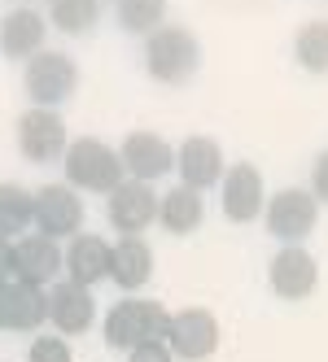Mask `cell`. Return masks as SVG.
I'll return each mask as SVG.
<instances>
[{"label": "cell", "instance_id": "obj_18", "mask_svg": "<svg viewBox=\"0 0 328 362\" xmlns=\"http://www.w3.org/2000/svg\"><path fill=\"white\" fill-rule=\"evenodd\" d=\"M110 279L123 293H136L154 279V245L145 236H118L110 249Z\"/></svg>", "mask_w": 328, "mask_h": 362}, {"label": "cell", "instance_id": "obj_28", "mask_svg": "<svg viewBox=\"0 0 328 362\" xmlns=\"http://www.w3.org/2000/svg\"><path fill=\"white\" fill-rule=\"evenodd\" d=\"M0 284H13V267H9V240H0Z\"/></svg>", "mask_w": 328, "mask_h": 362}, {"label": "cell", "instance_id": "obj_2", "mask_svg": "<svg viewBox=\"0 0 328 362\" xmlns=\"http://www.w3.org/2000/svg\"><path fill=\"white\" fill-rule=\"evenodd\" d=\"M62 170H66V184L74 192H92V197H110L128 179L118 148L96 140V136H74L66 158H62Z\"/></svg>", "mask_w": 328, "mask_h": 362}, {"label": "cell", "instance_id": "obj_9", "mask_svg": "<svg viewBox=\"0 0 328 362\" xmlns=\"http://www.w3.org/2000/svg\"><path fill=\"white\" fill-rule=\"evenodd\" d=\"M35 231L48 240H74L84 231V197L70 184H44L35 188Z\"/></svg>", "mask_w": 328, "mask_h": 362}, {"label": "cell", "instance_id": "obj_30", "mask_svg": "<svg viewBox=\"0 0 328 362\" xmlns=\"http://www.w3.org/2000/svg\"><path fill=\"white\" fill-rule=\"evenodd\" d=\"M22 5H27V0H22Z\"/></svg>", "mask_w": 328, "mask_h": 362}, {"label": "cell", "instance_id": "obj_17", "mask_svg": "<svg viewBox=\"0 0 328 362\" xmlns=\"http://www.w3.org/2000/svg\"><path fill=\"white\" fill-rule=\"evenodd\" d=\"M110 240L96 236V231H79L66 245V279L79 284V288H96L101 279H110Z\"/></svg>", "mask_w": 328, "mask_h": 362}, {"label": "cell", "instance_id": "obj_16", "mask_svg": "<svg viewBox=\"0 0 328 362\" xmlns=\"http://www.w3.org/2000/svg\"><path fill=\"white\" fill-rule=\"evenodd\" d=\"M48 323L57 327V336H84L96 323V297L92 288H79L70 279H57L48 288Z\"/></svg>", "mask_w": 328, "mask_h": 362}, {"label": "cell", "instance_id": "obj_11", "mask_svg": "<svg viewBox=\"0 0 328 362\" xmlns=\"http://www.w3.org/2000/svg\"><path fill=\"white\" fill-rule=\"evenodd\" d=\"M166 349L171 358H184V362H201L219 349V319L201 305H188L180 315H171L166 327Z\"/></svg>", "mask_w": 328, "mask_h": 362}, {"label": "cell", "instance_id": "obj_8", "mask_svg": "<svg viewBox=\"0 0 328 362\" xmlns=\"http://www.w3.org/2000/svg\"><path fill=\"white\" fill-rule=\"evenodd\" d=\"M263 223L281 245H302L319 223V201L311 197V188H281L276 197H267Z\"/></svg>", "mask_w": 328, "mask_h": 362}, {"label": "cell", "instance_id": "obj_15", "mask_svg": "<svg viewBox=\"0 0 328 362\" xmlns=\"http://www.w3.org/2000/svg\"><path fill=\"white\" fill-rule=\"evenodd\" d=\"M118 158H123L128 179H136V184H158L162 175L175 170V148L158 132H132L118 144Z\"/></svg>", "mask_w": 328, "mask_h": 362}, {"label": "cell", "instance_id": "obj_23", "mask_svg": "<svg viewBox=\"0 0 328 362\" xmlns=\"http://www.w3.org/2000/svg\"><path fill=\"white\" fill-rule=\"evenodd\" d=\"M293 62L307 74H328V18H311L293 31Z\"/></svg>", "mask_w": 328, "mask_h": 362}, {"label": "cell", "instance_id": "obj_25", "mask_svg": "<svg viewBox=\"0 0 328 362\" xmlns=\"http://www.w3.org/2000/svg\"><path fill=\"white\" fill-rule=\"evenodd\" d=\"M27 362H70V341L66 336H35Z\"/></svg>", "mask_w": 328, "mask_h": 362}, {"label": "cell", "instance_id": "obj_26", "mask_svg": "<svg viewBox=\"0 0 328 362\" xmlns=\"http://www.w3.org/2000/svg\"><path fill=\"white\" fill-rule=\"evenodd\" d=\"M311 197L319 201V205H328V148L315 158V166H311Z\"/></svg>", "mask_w": 328, "mask_h": 362}, {"label": "cell", "instance_id": "obj_19", "mask_svg": "<svg viewBox=\"0 0 328 362\" xmlns=\"http://www.w3.org/2000/svg\"><path fill=\"white\" fill-rule=\"evenodd\" d=\"M201 218H206V201H201V192L175 184L171 192H158V227L171 231V236H193V231L201 227Z\"/></svg>", "mask_w": 328, "mask_h": 362}, {"label": "cell", "instance_id": "obj_12", "mask_svg": "<svg viewBox=\"0 0 328 362\" xmlns=\"http://www.w3.org/2000/svg\"><path fill=\"white\" fill-rule=\"evenodd\" d=\"M106 214L110 227L118 236H140L158 223V192L154 184H136V179H123V184L106 197Z\"/></svg>", "mask_w": 328, "mask_h": 362}, {"label": "cell", "instance_id": "obj_5", "mask_svg": "<svg viewBox=\"0 0 328 362\" xmlns=\"http://www.w3.org/2000/svg\"><path fill=\"white\" fill-rule=\"evenodd\" d=\"M70 148V132H66V118L62 110H27L18 118V153L27 158L31 166H53L66 158Z\"/></svg>", "mask_w": 328, "mask_h": 362}, {"label": "cell", "instance_id": "obj_27", "mask_svg": "<svg viewBox=\"0 0 328 362\" xmlns=\"http://www.w3.org/2000/svg\"><path fill=\"white\" fill-rule=\"evenodd\" d=\"M128 362H175V358H171L166 341H145V345H136L128 354Z\"/></svg>", "mask_w": 328, "mask_h": 362}, {"label": "cell", "instance_id": "obj_14", "mask_svg": "<svg viewBox=\"0 0 328 362\" xmlns=\"http://www.w3.org/2000/svg\"><path fill=\"white\" fill-rule=\"evenodd\" d=\"M44 48H48V18L35 5H13L9 13H0V57L27 66Z\"/></svg>", "mask_w": 328, "mask_h": 362}, {"label": "cell", "instance_id": "obj_22", "mask_svg": "<svg viewBox=\"0 0 328 362\" xmlns=\"http://www.w3.org/2000/svg\"><path fill=\"white\" fill-rule=\"evenodd\" d=\"M48 323V288L9 284V332H40Z\"/></svg>", "mask_w": 328, "mask_h": 362}, {"label": "cell", "instance_id": "obj_6", "mask_svg": "<svg viewBox=\"0 0 328 362\" xmlns=\"http://www.w3.org/2000/svg\"><path fill=\"white\" fill-rule=\"evenodd\" d=\"M9 267H13V284H31V288H53L66 275V249L57 240L27 231L22 240L9 245Z\"/></svg>", "mask_w": 328, "mask_h": 362}, {"label": "cell", "instance_id": "obj_20", "mask_svg": "<svg viewBox=\"0 0 328 362\" xmlns=\"http://www.w3.org/2000/svg\"><path fill=\"white\" fill-rule=\"evenodd\" d=\"M35 227V192L5 179L0 184V240H22Z\"/></svg>", "mask_w": 328, "mask_h": 362}, {"label": "cell", "instance_id": "obj_4", "mask_svg": "<svg viewBox=\"0 0 328 362\" xmlns=\"http://www.w3.org/2000/svg\"><path fill=\"white\" fill-rule=\"evenodd\" d=\"M166 327H171V315L158 305V301H114L110 315H106V345L110 349H136L145 341H166Z\"/></svg>", "mask_w": 328, "mask_h": 362}, {"label": "cell", "instance_id": "obj_29", "mask_svg": "<svg viewBox=\"0 0 328 362\" xmlns=\"http://www.w3.org/2000/svg\"><path fill=\"white\" fill-rule=\"evenodd\" d=\"M0 332H9V284H0Z\"/></svg>", "mask_w": 328, "mask_h": 362}, {"label": "cell", "instance_id": "obj_13", "mask_svg": "<svg viewBox=\"0 0 328 362\" xmlns=\"http://www.w3.org/2000/svg\"><path fill=\"white\" fill-rule=\"evenodd\" d=\"M267 284L281 301H307L319 284L315 253H307L302 245H281V253L267 262Z\"/></svg>", "mask_w": 328, "mask_h": 362}, {"label": "cell", "instance_id": "obj_7", "mask_svg": "<svg viewBox=\"0 0 328 362\" xmlns=\"http://www.w3.org/2000/svg\"><path fill=\"white\" fill-rule=\"evenodd\" d=\"M219 205H223V218L237 223V227L263 218V210H267L263 170L254 162H228V170L219 179Z\"/></svg>", "mask_w": 328, "mask_h": 362}, {"label": "cell", "instance_id": "obj_3", "mask_svg": "<svg viewBox=\"0 0 328 362\" xmlns=\"http://www.w3.org/2000/svg\"><path fill=\"white\" fill-rule=\"evenodd\" d=\"M22 92L35 110H62L79 92V62L62 48H44L22 66Z\"/></svg>", "mask_w": 328, "mask_h": 362}, {"label": "cell", "instance_id": "obj_10", "mask_svg": "<svg viewBox=\"0 0 328 362\" xmlns=\"http://www.w3.org/2000/svg\"><path fill=\"white\" fill-rule=\"evenodd\" d=\"M228 158H223V144L215 136H188L175 144V179L193 192H210L219 188Z\"/></svg>", "mask_w": 328, "mask_h": 362}, {"label": "cell", "instance_id": "obj_21", "mask_svg": "<svg viewBox=\"0 0 328 362\" xmlns=\"http://www.w3.org/2000/svg\"><path fill=\"white\" fill-rule=\"evenodd\" d=\"M44 18H48V31L79 40V35L96 31L101 0H44Z\"/></svg>", "mask_w": 328, "mask_h": 362}, {"label": "cell", "instance_id": "obj_24", "mask_svg": "<svg viewBox=\"0 0 328 362\" xmlns=\"http://www.w3.org/2000/svg\"><path fill=\"white\" fill-rule=\"evenodd\" d=\"M114 22L128 35H154L166 27V0H114Z\"/></svg>", "mask_w": 328, "mask_h": 362}, {"label": "cell", "instance_id": "obj_1", "mask_svg": "<svg viewBox=\"0 0 328 362\" xmlns=\"http://www.w3.org/2000/svg\"><path fill=\"white\" fill-rule=\"evenodd\" d=\"M201 40L184 27V22H166L154 35H145L140 44V66L154 83L162 88H184L193 74L201 70Z\"/></svg>", "mask_w": 328, "mask_h": 362}]
</instances>
